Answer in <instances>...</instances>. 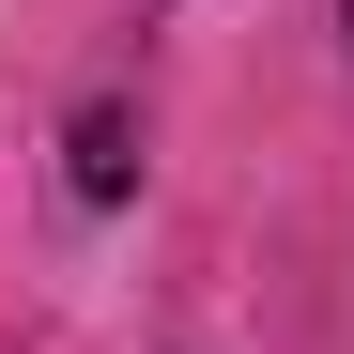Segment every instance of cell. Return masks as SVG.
Listing matches in <instances>:
<instances>
[{
    "instance_id": "6da1fadb",
    "label": "cell",
    "mask_w": 354,
    "mask_h": 354,
    "mask_svg": "<svg viewBox=\"0 0 354 354\" xmlns=\"http://www.w3.org/2000/svg\"><path fill=\"white\" fill-rule=\"evenodd\" d=\"M139 185V124L124 108H77V201H124Z\"/></svg>"
}]
</instances>
